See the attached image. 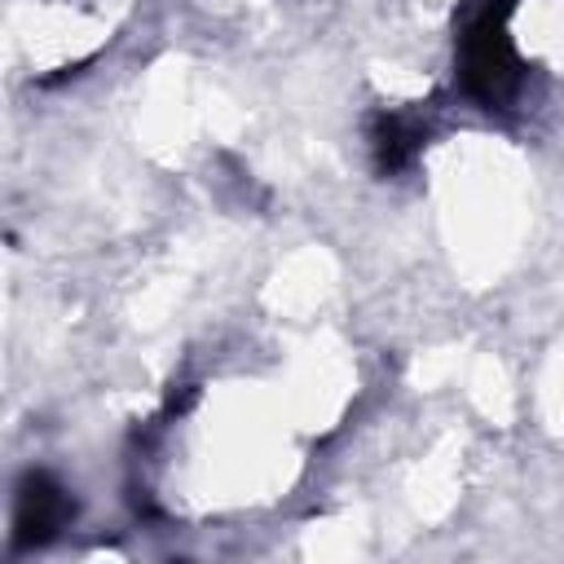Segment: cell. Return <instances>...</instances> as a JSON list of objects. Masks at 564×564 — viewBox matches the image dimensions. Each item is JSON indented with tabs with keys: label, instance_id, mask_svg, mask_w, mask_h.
I'll list each match as a JSON object with an SVG mask.
<instances>
[{
	"label": "cell",
	"instance_id": "7a4b0ae2",
	"mask_svg": "<svg viewBox=\"0 0 564 564\" xmlns=\"http://www.w3.org/2000/svg\"><path fill=\"white\" fill-rule=\"evenodd\" d=\"M66 520V498L57 485H48L44 476H31L22 498H18V533L22 538H48L57 524Z\"/></svg>",
	"mask_w": 564,
	"mask_h": 564
},
{
	"label": "cell",
	"instance_id": "6da1fadb",
	"mask_svg": "<svg viewBox=\"0 0 564 564\" xmlns=\"http://www.w3.org/2000/svg\"><path fill=\"white\" fill-rule=\"evenodd\" d=\"M463 84L480 101H502L516 88V57L498 13H480L463 40Z\"/></svg>",
	"mask_w": 564,
	"mask_h": 564
},
{
	"label": "cell",
	"instance_id": "3957f363",
	"mask_svg": "<svg viewBox=\"0 0 564 564\" xmlns=\"http://www.w3.org/2000/svg\"><path fill=\"white\" fill-rule=\"evenodd\" d=\"M414 141H419V132L414 128H405L401 119H388V123H379V132H375V150H379V167H401L410 154H414Z\"/></svg>",
	"mask_w": 564,
	"mask_h": 564
}]
</instances>
